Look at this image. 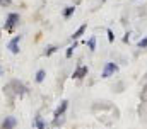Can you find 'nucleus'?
Segmentation results:
<instances>
[{
    "label": "nucleus",
    "instance_id": "a211bd4d",
    "mask_svg": "<svg viewBox=\"0 0 147 129\" xmlns=\"http://www.w3.org/2000/svg\"><path fill=\"white\" fill-rule=\"evenodd\" d=\"M0 75H2V66H0Z\"/></svg>",
    "mask_w": 147,
    "mask_h": 129
},
{
    "label": "nucleus",
    "instance_id": "9d476101",
    "mask_svg": "<svg viewBox=\"0 0 147 129\" xmlns=\"http://www.w3.org/2000/svg\"><path fill=\"white\" fill-rule=\"evenodd\" d=\"M45 76H46V71H45V70H38V73H36V82H38V83H41V82L45 80Z\"/></svg>",
    "mask_w": 147,
    "mask_h": 129
},
{
    "label": "nucleus",
    "instance_id": "7ed1b4c3",
    "mask_svg": "<svg viewBox=\"0 0 147 129\" xmlns=\"http://www.w3.org/2000/svg\"><path fill=\"white\" fill-rule=\"evenodd\" d=\"M21 39H22V36H16V37L9 43V49H10L12 55H19V43H21Z\"/></svg>",
    "mask_w": 147,
    "mask_h": 129
},
{
    "label": "nucleus",
    "instance_id": "1a4fd4ad",
    "mask_svg": "<svg viewBox=\"0 0 147 129\" xmlns=\"http://www.w3.org/2000/svg\"><path fill=\"white\" fill-rule=\"evenodd\" d=\"M74 12H75V7H74V5H69V7H65V10H63V17H65V19L72 17Z\"/></svg>",
    "mask_w": 147,
    "mask_h": 129
},
{
    "label": "nucleus",
    "instance_id": "9b49d317",
    "mask_svg": "<svg viewBox=\"0 0 147 129\" xmlns=\"http://www.w3.org/2000/svg\"><path fill=\"white\" fill-rule=\"evenodd\" d=\"M87 46H89V49H91V51H94V49H96V37H94V36L87 41Z\"/></svg>",
    "mask_w": 147,
    "mask_h": 129
},
{
    "label": "nucleus",
    "instance_id": "4468645a",
    "mask_svg": "<svg viewBox=\"0 0 147 129\" xmlns=\"http://www.w3.org/2000/svg\"><path fill=\"white\" fill-rule=\"evenodd\" d=\"M55 51H57V46H50V48L45 51V56H50V55H53Z\"/></svg>",
    "mask_w": 147,
    "mask_h": 129
},
{
    "label": "nucleus",
    "instance_id": "f8f14e48",
    "mask_svg": "<svg viewBox=\"0 0 147 129\" xmlns=\"http://www.w3.org/2000/svg\"><path fill=\"white\" fill-rule=\"evenodd\" d=\"M77 48V43H74V46H70V48H67V53H65V56L67 58H72V53H74V49Z\"/></svg>",
    "mask_w": 147,
    "mask_h": 129
},
{
    "label": "nucleus",
    "instance_id": "6ab92c4d",
    "mask_svg": "<svg viewBox=\"0 0 147 129\" xmlns=\"http://www.w3.org/2000/svg\"><path fill=\"white\" fill-rule=\"evenodd\" d=\"M101 2H106V0H101Z\"/></svg>",
    "mask_w": 147,
    "mask_h": 129
},
{
    "label": "nucleus",
    "instance_id": "f257e3e1",
    "mask_svg": "<svg viewBox=\"0 0 147 129\" xmlns=\"http://www.w3.org/2000/svg\"><path fill=\"white\" fill-rule=\"evenodd\" d=\"M19 21H21L19 14H16V12L9 14V15H7V21H5V31H12V29H14V26H16Z\"/></svg>",
    "mask_w": 147,
    "mask_h": 129
},
{
    "label": "nucleus",
    "instance_id": "dca6fc26",
    "mask_svg": "<svg viewBox=\"0 0 147 129\" xmlns=\"http://www.w3.org/2000/svg\"><path fill=\"white\" fill-rule=\"evenodd\" d=\"M139 48H142V49L147 48V37H144V39H140V41H139Z\"/></svg>",
    "mask_w": 147,
    "mask_h": 129
},
{
    "label": "nucleus",
    "instance_id": "39448f33",
    "mask_svg": "<svg viewBox=\"0 0 147 129\" xmlns=\"http://www.w3.org/2000/svg\"><path fill=\"white\" fill-rule=\"evenodd\" d=\"M87 71H89L87 66H79V68L74 71V78H75V80H80V78H84V76L87 75Z\"/></svg>",
    "mask_w": 147,
    "mask_h": 129
},
{
    "label": "nucleus",
    "instance_id": "6e6552de",
    "mask_svg": "<svg viewBox=\"0 0 147 129\" xmlns=\"http://www.w3.org/2000/svg\"><path fill=\"white\" fill-rule=\"evenodd\" d=\"M86 29H87V26H86V24H82V26H80V27H79V29L72 34V37H74V39H79V37L86 32Z\"/></svg>",
    "mask_w": 147,
    "mask_h": 129
},
{
    "label": "nucleus",
    "instance_id": "f3484780",
    "mask_svg": "<svg viewBox=\"0 0 147 129\" xmlns=\"http://www.w3.org/2000/svg\"><path fill=\"white\" fill-rule=\"evenodd\" d=\"M108 41H110V43H113V41H115V34H113V31H111V29H108Z\"/></svg>",
    "mask_w": 147,
    "mask_h": 129
},
{
    "label": "nucleus",
    "instance_id": "423d86ee",
    "mask_svg": "<svg viewBox=\"0 0 147 129\" xmlns=\"http://www.w3.org/2000/svg\"><path fill=\"white\" fill-rule=\"evenodd\" d=\"M10 87L16 88V94H17V95H24V94H26V87H24L21 82H17V80H14V82L10 83Z\"/></svg>",
    "mask_w": 147,
    "mask_h": 129
},
{
    "label": "nucleus",
    "instance_id": "ddd939ff",
    "mask_svg": "<svg viewBox=\"0 0 147 129\" xmlns=\"http://www.w3.org/2000/svg\"><path fill=\"white\" fill-rule=\"evenodd\" d=\"M34 124L38 126V129H45V122H43L41 117H36V119H34Z\"/></svg>",
    "mask_w": 147,
    "mask_h": 129
},
{
    "label": "nucleus",
    "instance_id": "f03ea898",
    "mask_svg": "<svg viewBox=\"0 0 147 129\" xmlns=\"http://www.w3.org/2000/svg\"><path fill=\"white\" fill-rule=\"evenodd\" d=\"M116 71H118V66L115 63H106L105 70H103V78H110L111 75H115Z\"/></svg>",
    "mask_w": 147,
    "mask_h": 129
},
{
    "label": "nucleus",
    "instance_id": "2eb2a0df",
    "mask_svg": "<svg viewBox=\"0 0 147 129\" xmlns=\"http://www.w3.org/2000/svg\"><path fill=\"white\" fill-rule=\"evenodd\" d=\"M12 0H0V7H10Z\"/></svg>",
    "mask_w": 147,
    "mask_h": 129
},
{
    "label": "nucleus",
    "instance_id": "20e7f679",
    "mask_svg": "<svg viewBox=\"0 0 147 129\" xmlns=\"http://www.w3.org/2000/svg\"><path fill=\"white\" fill-rule=\"evenodd\" d=\"M16 126H17V121H16V117H12V116L5 117L3 122H2V128L3 129H14Z\"/></svg>",
    "mask_w": 147,
    "mask_h": 129
},
{
    "label": "nucleus",
    "instance_id": "0eeeda50",
    "mask_svg": "<svg viewBox=\"0 0 147 129\" xmlns=\"http://www.w3.org/2000/svg\"><path fill=\"white\" fill-rule=\"evenodd\" d=\"M67 107H69V102H67V100H62V104H60V105H58V109L55 110V117L63 116V112L67 110Z\"/></svg>",
    "mask_w": 147,
    "mask_h": 129
}]
</instances>
